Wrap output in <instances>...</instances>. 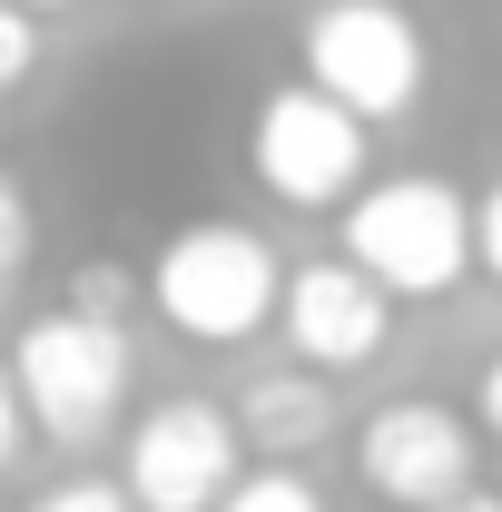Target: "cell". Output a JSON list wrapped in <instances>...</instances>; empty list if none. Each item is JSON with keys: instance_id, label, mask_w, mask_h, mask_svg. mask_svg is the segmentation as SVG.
<instances>
[{"instance_id": "cell-17", "label": "cell", "mask_w": 502, "mask_h": 512, "mask_svg": "<svg viewBox=\"0 0 502 512\" xmlns=\"http://www.w3.org/2000/svg\"><path fill=\"white\" fill-rule=\"evenodd\" d=\"M473 414H483V434H502V355L483 365V384H473Z\"/></svg>"}, {"instance_id": "cell-11", "label": "cell", "mask_w": 502, "mask_h": 512, "mask_svg": "<svg viewBox=\"0 0 502 512\" xmlns=\"http://www.w3.org/2000/svg\"><path fill=\"white\" fill-rule=\"evenodd\" d=\"M30 512H138V503H128V483H99V473H79V483H50Z\"/></svg>"}, {"instance_id": "cell-13", "label": "cell", "mask_w": 502, "mask_h": 512, "mask_svg": "<svg viewBox=\"0 0 502 512\" xmlns=\"http://www.w3.org/2000/svg\"><path fill=\"white\" fill-rule=\"evenodd\" d=\"M20 256H30V207H20V188L0 178V286L20 276Z\"/></svg>"}, {"instance_id": "cell-15", "label": "cell", "mask_w": 502, "mask_h": 512, "mask_svg": "<svg viewBox=\"0 0 502 512\" xmlns=\"http://www.w3.org/2000/svg\"><path fill=\"white\" fill-rule=\"evenodd\" d=\"M119 306H128L119 266H79V316H119Z\"/></svg>"}, {"instance_id": "cell-19", "label": "cell", "mask_w": 502, "mask_h": 512, "mask_svg": "<svg viewBox=\"0 0 502 512\" xmlns=\"http://www.w3.org/2000/svg\"><path fill=\"white\" fill-rule=\"evenodd\" d=\"M20 10H69V0H20Z\"/></svg>"}, {"instance_id": "cell-3", "label": "cell", "mask_w": 502, "mask_h": 512, "mask_svg": "<svg viewBox=\"0 0 502 512\" xmlns=\"http://www.w3.org/2000/svg\"><path fill=\"white\" fill-rule=\"evenodd\" d=\"M10 375H20V404H30L40 434L89 444L128 404V335H119V316H79V306L30 316L20 345H10Z\"/></svg>"}, {"instance_id": "cell-9", "label": "cell", "mask_w": 502, "mask_h": 512, "mask_svg": "<svg viewBox=\"0 0 502 512\" xmlns=\"http://www.w3.org/2000/svg\"><path fill=\"white\" fill-rule=\"evenodd\" d=\"M237 434H247L256 453H306L335 434V394H325V375H256L247 404H237Z\"/></svg>"}, {"instance_id": "cell-6", "label": "cell", "mask_w": 502, "mask_h": 512, "mask_svg": "<svg viewBox=\"0 0 502 512\" xmlns=\"http://www.w3.org/2000/svg\"><path fill=\"white\" fill-rule=\"evenodd\" d=\"M237 463H247L237 414H217L207 394H168L128 434V503L138 512H217Z\"/></svg>"}, {"instance_id": "cell-5", "label": "cell", "mask_w": 502, "mask_h": 512, "mask_svg": "<svg viewBox=\"0 0 502 512\" xmlns=\"http://www.w3.org/2000/svg\"><path fill=\"white\" fill-rule=\"evenodd\" d=\"M247 158H256V188L276 207H335L365 178V119L345 99H325L315 79H296V89H266L256 99Z\"/></svg>"}, {"instance_id": "cell-7", "label": "cell", "mask_w": 502, "mask_h": 512, "mask_svg": "<svg viewBox=\"0 0 502 512\" xmlns=\"http://www.w3.org/2000/svg\"><path fill=\"white\" fill-rule=\"evenodd\" d=\"M355 473H365L375 503L434 512V503H453L473 483V424L453 404H424V394L414 404H384V414H365V434H355Z\"/></svg>"}, {"instance_id": "cell-14", "label": "cell", "mask_w": 502, "mask_h": 512, "mask_svg": "<svg viewBox=\"0 0 502 512\" xmlns=\"http://www.w3.org/2000/svg\"><path fill=\"white\" fill-rule=\"evenodd\" d=\"M473 266H483V276H502V188L473 197Z\"/></svg>"}, {"instance_id": "cell-16", "label": "cell", "mask_w": 502, "mask_h": 512, "mask_svg": "<svg viewBox=\"0 0 502 512\" xmlns=\"http://www.w3.org/2000/svg\"><path fill=\"white\" fill-rule=\"evenodd\" d=\"M20 424H30V404H20V375H10V355H0V473H10V453H20Z\"/></svg>"}, {"instance_id": "cell-10", "label": "cell", "mask_w": 502, "mask_h": 512, "mask_svg": "<svg viewBox=\"0 0 502 512\" xmlns=\"http://www.w3.org/2000/svg\"><path fill=\"white\" fill-rule=\"evenodd\" d=\"M217 512H325V493H315L306 473H286V463H266V473H237L227 483V503Z\"/></svg>"}, {"instance_id": "cell-12", "label": "cell", "mask_w": 502, "mask_h": 512, "mask_svg": "<svg viewBox=\"0 0 502 512\" xmlns=\"http://www.w3.org/2000/svg\"><path fill=\"white\" fill-rule=\"evenodd\" d=\"M30 60H40V30H30V10H20V0H0V89H20Z\"/></svg>"}, {"instance_id": "cell-8", "label": "cell", "mask_w": 502, "mask_h": 512, "mask_svg": "<svg viewBox=\"0 0 502 512\" xmlns=\"http://www.w3.org/2000/svg\"><path fill=\"white\" fill-rule=\"evenodd\" d=\"M276 325H286L296 365L345 375V365H375V355H384V335H394V296H384L355 256H315V266H296V276H286Z\"/></svg>"}, {"instance_id": "cell-4", "label": "cell", "mask_w": 502, "mask_h": 512, "mask_svg": "<svg viewBox=\"0 0 502 512\" xmlns=\"http://www.w3.org/2000/svg\"><path fill=\"white\" fill-rule=\"evenodd\" d=\"M306 79L355 119H404L424 99V30L404 0H325L306 20Z\"/></svg>"}, {"instance_id": "cell-1", "label": "cell", "mask_w": 502, "mask_h": 512, "mask_svg": "<svg viewBox=\"0 0 502 512\" xmlns=\"http://www.w3.org/2000/svg\"><path fill=\"white\" fill-rule=\"evenodd\" d=\"M276 296H286V266L256 227H178L148 266V306L188 345H247L256 325H276Z\"/></svg>"}, {"instance_id": "cell-2", "label": "cell", "mask_w": 502, "mask_h": 512, "mask_svg": "<svg viewBox=\"0 0 502 512\" xmlns=\"http://www.w3.org/2000/svg\"><path fill=\"white\" fill-rule=\"evenodd\" d=\"M345 256L384 296H443L473 266V197L443 178H375L345 197Z\"/></svg>"}, {"instance_id": "cell-18", "label": "cell", "mask_w": 502, "mask_h": 512, "mask_svg": "<svg viewBox=\"0 0 502 512\" xmlns=\"http://www.w3.org/2000/svg\"><path fill=\"white\" fill-rule=\"evenodd\" d=\"M434 512H502V493H473V483H463V493H453V503H434Z\"/></svg>"}]
</instances>
